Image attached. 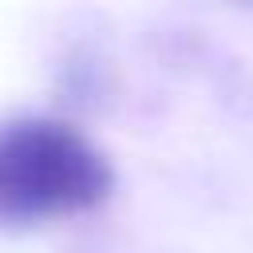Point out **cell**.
Instances as JSON below:
<instances>
[{
  "mask_svg": "<svg viewBox=\"0 0 253 253\" xmlns=\"http://www.w3.org/2000/svg\"><path fill=\"white\" fill-rule=\"evenodd\" d=\"M115 186L103 150L59 119L0 123V229L95 210Z\"/></svg>",
  "mask_w": 253,
  "mask_h": 253,
  "instance_id": "cell-1",
  "label": "cell"
}]
</instances>
